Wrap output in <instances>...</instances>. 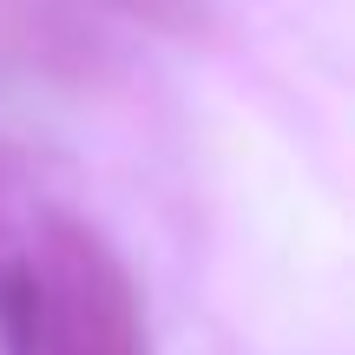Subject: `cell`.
Returning <instances> with one entry per match:
<instances>
[{
    "mask_svg": "<svg viewBox=\"0 0 355 355\" xmlns=\"http://www.w3.org/2000/svg\"><path fill=\"white\" fill-rule=\"evenodd\" d=\"M40 283H46V343L40 355H152L145 349V309L125 263L99 230L53 217L40 243Z\"/></svg>",
    "mask_w": 355,
    "mask_h": 355,
    "instance_id": "1",
    "label": "cell"
},
{
    "mask_svg": "<svg viewBox=\"0 0 355 355\" xmlns=\"http://www.w3.org/2000/svg\"><path fill=\"white\" fill-rule=\"evenodd\" d=\"M46 343V283L33 257L0 263V349L7 355H40Z\"/></svg>",
    "mask_w": 355,
    "mask_h": 355,
    "instance_id": "2",
    "label": "cell"
}]
</instances>
